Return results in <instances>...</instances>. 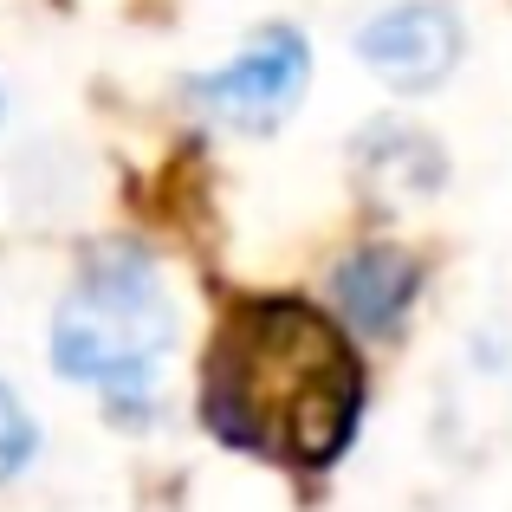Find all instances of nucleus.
Instances as JSON below:
<instances>
[{
    "label": "nucleus",
    "mask_w": 512,
    "mask_h": 512,
    "mask_svg": "<svg viewBox=\"0 0 512 512\" xmlns=\"http://www.w3.org/2000/svg\"><path fill=\"white\" fill-rule=\"evenodd\" d=\"M415 286H422V266L402 247H357L338 273H331L344 325L363 331V338H389V331L402 325V312L415 305Z\"/></svg>",
    "instance_id": "39448f33"
},
{
    "label": "nucleus",
    "mask_w": 512,
    "mask_h": 512,
    "mask_svg": "<svg viewBox=\"0 0 512 512\" xmlns=\"http://www.w3.org/2000/svg\"><path fill=\"white\" fill-rule=\"evenodd\" d=\"M363 370L344 331L299 299H253L221 325L201 415L227 448L286 467H331L357 435Z\"/></svg>",
    "instance_id": "f257e3e1"
},
{
    "label": "nucleus",
    "mask_w": 512,
    "mask_h": 512,
    "mask_svg": "<svg viewBox=\"0 0 512 512\" xmlns=\"http://www.w3.org/2000/svg\"><path fill=\"white\" fill-rule=\"evenodd\" d=\"M357 175L363 188H383L389 201H409V195H428L441 182V150L422 137V130H402V124H376L370 137L357 143Z\"/></svg>",
    "instance_id": "423d86ee"
},
{
    "label": "nucleus",
    "mask_w": 512,
    "mask_h": 512,
    "mask_svg": "<svg viewBox=\"0 0 512 512\" xmlns=\"http://www.w3.org/2000/svg\"><path fill=\"white\" fill-rule=\"evenodd\" d=\"M305 72H312V52H305L299 33L286 26H266L253 33L221 72H201L188 85V104L214 124H234V130H273L279 117L292 111V98L305 91Z\"/></svg>",
    "instance_id": "7ed1b4c3"
},
{
    "label": "nucleus",
    "mask_w": 512,
    "mask_h": 512,
    "mask_svg": "<svg viewBox=\"0 0 512 512\" xmlns=\"http://www.w3.org/2000/svg\"><path fill=\"white\" fill-rule=\"evenodd\" d=\"M357 52L389 91H428L461 65V20L441 0H409V7L376 13Z\"/></svg>",
    "instance_id": "20e7f679"
},
{
    "label": "nucleus",
    "mask_w": 512,
    "mask_h": 512,
    "mask_svg": "<svg viewBox=\"0 0 512 512\" xmlns=\"http://www.w3.org/2000/svg\"><path fill=\"white\" fill-rule=\"evenodd\" d=\"M175 344V305L163 273L137 247H98L52 318V363L72 383L104 389L111 402H137L156 389Z\"/></svg>",
    "instance_id": "f03ea898"
},
{
    "label": "nucleus",
    "mask_w": 512,
    "mask_h": 512,
    "mask_svg": "<svg viewBox=\"0 0 512 512\" xmlns=\"http://www.w3.org/2000/svg\"><path fill=\"white\" fill-rule=\"evenodd\" d=\"M33 448H39V428H33V415L20 409V396H13L7 383H0V480H13L26 461H33Z\"/></svg>",
    "instance_id": "0eeeda50"
}]
</instances>
